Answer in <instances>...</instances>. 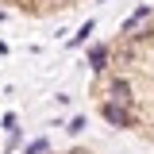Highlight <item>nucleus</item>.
Masks as SVG:
<instances>
[{
	"label": "nucleus",
	"mask_w": 154,
	"mask_h": 154,
	"mask_svg": "<svg viewBox=\"0 0 154 154\" xmlns=\"http://www.w3.org/2000/svg\"><path fill=\"white\" fill-rule=\"evenodd\" d=\"M104 62H108V46H104V42H93V46H89V66L100 73V69H104Z\"/></svg>",
	"instance_id": "nucleus-3"
},
{
	"label": "nucleus",
	"mask_w": 154,
	"mask_h": 154,
	"mask_svg": "<svg viewBox=\"0 0 154 154\" xmlns=\"http://www.w3.org/2000/svg\"><path fill=\"white\" fill-rule=\"evenodd\" d=\"M93 27H96L93 19H89V23H81V27H77V35H73V38H66V46H69V50H77V46H81V42H85V38L93 35Z\"/></svg>",
	"instance_id": "nucleus-4"
},
{
	"label": "nucleus",
	"mask_w": 154,
	"mask_h": 154,
	"mask_svg": "<svg viewBox=\"0 0 154 154\" xmlns=\"http://www.w3.org/2000/svg\"><path fill=\"white\" fill-rule=\"evenodd\" d=\"M146 16H150V8H146V4H143V8H135L131 16L123 19V31H135V27H139V23H143V19H146Z\"/></svg>",
	"instance_id": "nucleus-5"
},
{
	"label": "nucleus",
	"mask_w": 154,
	"mask_h": 154,
	"mask_svg": "<svg viewBox=\"0 0 154 154\" xmlns=\"http://www.w3.org/2000/svg\"><path fill=\"white\" fill-rule=\"evenodd\" d=\"M46 4H62V0H46Z\"/></svg>",
	"instance_id": "nucleus-8"
},
{
	"label": "nucleus",
	"mask_w": 154,
	"mask_h": 154,
	"mask_svg": "<svg viewBox=\"0 0 154 154\" xmlns=\"http://www.w3.org/2000/svg\"><path fill=\"white\" fill-rule=\"evenodd\" d=\"M69 154H89V150H69Z\"/></svg>",
	"instance_id": "nucleus-7"
},
{
	"label": "nucleus",
	"mask_w": 154,
	"mask_h": 154,
	"mask_svg": "<svg viewBox=\"0 0 154 154\" xmlns=\"http://www.w3.org/2000/svg\"><path fill=\"white\" fill-rule=\"evenodd\" d=\"M46 150H50V143H46V139H35V143L27 146V154H46Z\"/></svg>",
	"instance_id": "nucleus-6"
},
{
	"label": "nucleus",
	"mask_w": 154,
	"mask_h": 154,
	"mask_svg": "<svg viewBox=\"0 0 154 154\" xmlns=\"http://www.w3.org/2000/svg\"><path fill=\"white\" fill-rule=\"evenodd\" d=\"M100 119L112 123V127H135L131 104H116V100H104V104H100Z\"/></svg>",
	"instance_id": "nucleus-1"
},
{
	"label": "nucleus",
	"mask_w": 154,
	"mask_h": 154,
	"mask_svg": "<svg viewBox=\"0 0 154 154\" xmlns=\"http://www.w3.org/2000/svg\"><path fill=\"white\" fill-rule=\"evenodd\" d=\"M108 93H112L116 104H131V81L127 77H112L108 81Z\"/></svg>",
	"instance_id": "nucleus-2"
}]
</instances>
